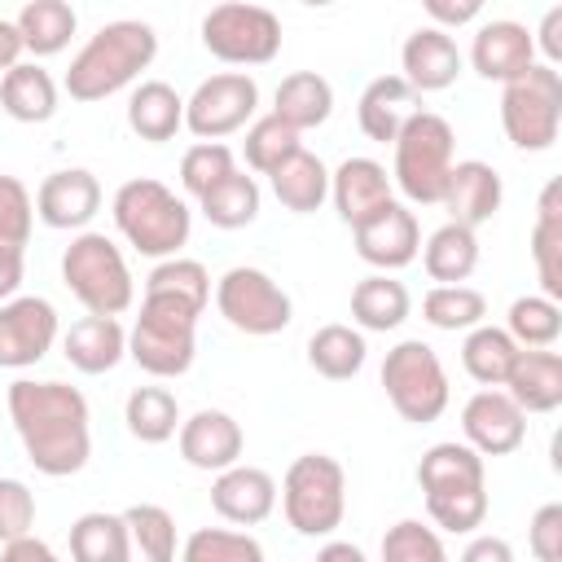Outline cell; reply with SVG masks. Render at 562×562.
I'll list each match as a JSON object with an SVG mask.
<instances>
[{"instance_id": "obj_11", "label": "cell", "mask_w": 562, "mask_h": 562, "mask_svg": "<svg viewBox=\"0 0 562 562\" xmlns=\"http://www.w3.org/2000/svg\"><path fill=\"white\" fill-rule=\"evenodd\" d=\"M202 48L228 66H268L281 53V18L255 0H220L202 18Z\"/></svg>"}, {"instance_id": "obj_36", "label": "cell", "mask_w": 562, "mask_h": 562, "mask_svg": "<svg viewBox=\"0 0 562 562\" xmlns=\"http://www.w3.org/2000/svg\"><path fill=\"white\" fill-rule=\"evenodd\" d=\"M22 31V44L31 57H53L70 44V35L79 31V18L70 9V0H26L22 13L13 18Z\"/></svg>"}, {"instance_id": "obj_20", "label": "cell", "mask_w": 562, "mask_h": 562, "mask_svg": "<svg viewBox=\"0 0 562 562\" xmlns=\"http://www.w3.org/2000/svg\"><path fill=\"white\" fill-rule=\"evenodd\" d=\"M536 61V40L522 22L514 18H496V22H483L474 31V44H470V66L474 75L492 79V83H509L518 79L527 66Z\"/></svg>"}, {"instance_id": "obj_22", "label": "cell", "mask_w": 562, "mask_h": 562, "mask_svg": "<svg viewBox=\"0 0 562 562\" xmlns=\"http://www.w3.org/2000/svg\"><path fill=\"white\" fill-rule=\"evenodd\" d=\"M501 198H505V184H501L496 167L483 162V158H461V162H452V171H448V184H443L439 206H443L457 224L479 228V224H487V220L501 211Z\"/></svg>"}, {"instance_id": "obj_41", "label": "cell", "mask_w": 562, "mask_h": 562, "mask_svg": "<svg viewBox=\"0 0 562 562\" xmlns=\"http://www.w3.org/2000/svg\"><path fill=\"white\" fill-rule=\"evenodd\" d=\"M505 329L518 347H553L562 334V307L549 294H522L509 303Z\"/></svg>"}, {"instance_id": "obj_14", "label": "cell", "mask_w": 562, "mask_h": 562, "mask_svg": "<svg viewBox=\"0 0 562 562\" xmlns=\"http://www.w3.org/2000/svg\"><path fill=\"white\" fill-rule=\"evenodd\" d=\"M57 307L40 294H13L0 303V369H31L57 342Z\"/></svg>"}, {"instance_id": "obj_50", "label": "cell", "mask_w": 562, "mask_h": 562, "mask_svg": "<svg viewBox=\"0 0 562 562\" xmlns=\"http://www.w3.org/2000/svg\"><path fill=\"white\" fill-rule=\"evenodd\" d=\"M527 544L540 562H562V505L549 501L531 514V527H527Z\"/></svg>"}, {"instance_id": "obj_21", "label": "cell", "mask_w": 562, "mask_h": 562, "mask_svg": "<svg viewBox=\"0 0 562 562\" xmlns=\"http://www.w3.org/2000/svg\"><path fill=\"white\" fill-rule=\"evenodd\" d=\"M400 70L417 92H443L465 70V57L443 26H417L400 48Z\"/></svg>"}, {"instance_id": "obj_10", "label": "cell", "mask_w": 562, "mask_h": 562, "mask_svg": "<svg viewBox=\"0 0 562 562\" xmlns=\"http://www.w3.org/2000/svg\"><path fill=\"white\" fill-rule=\"evenodd\" d=\"M382 386H386L391 408L404 422H413V426L439 422L443 408H448V395H452L448 391V373H443L435 347L422 342V338H404V342H395L386 351V360H382Z\"/></svg>"}, {"instance_id": "obj_32", "label": "cell", "mask_w": 562, "mask_h": 562, "mask_svg": "<svg viewBox=\"0 0 562 562\" xmlns=\"http://www.w3.org/2000/svg\"><path fill=\"white\" fill-rule=\"evenodd\" d=\"M413 312V299H408V285L395 281L391 272H373L364 281H356L351 290V321L369 334H386V329H400Z\"/></svg>"}, {"instance_id": "obj_3", "label": "cell", "mask_w": 562, "mask_h": 562, "mask_svg": "<svg viewBox=\"0 0 562 562\" xmlns=\"http://www.w3.org/2000/svg\"><path fill=\"white\" fill-rule=\"evenodd\" d=\"M417 483L426 492V514L439 531L470 536L487 518V474L483 457L461 439H443L422 452Z\"/></svg>"}, {"instance_id": "obj_12", "label": "cell", "mask_w": 562, "mask_h": 562, "mask_svg": "<svg viewBox=\"0 0 562 562\" xmlns=\"http://www.w3.org/2000/svg\"><path fill=\"white\" fill-rule=\"evenodd\" d=\"M215 307L237 334H250V338L281 334L294 321L290 294L263 268H250V263H237L215 281Z\"/></svg>"}, {"instance_id": "obj_18", "label": "cell", "mask_w": 562, "mask_h": 562, "mask_svg": "<svg viewBox=\"0 0 562 562\" xmlns=\"http://www.w3.org/2000/svg\"><path fill=\"white\" fill-rule=\"evenodd\" d=\"M211 509L233 527H255L277 509V479L259 465H224L211 483Z\"/></svg>"}, {"instance_id": "obj_19", "label": "cell", "mask_w": 562, "mask_h": 562, "mask_svg": "<svg viewBox=\"0 0 562 562\" xmlns=\"http://www.w3.org/2000/svg\"><path fill=\"white\" fill-rule=\"evenodd\" d=\"M176 443H180L184 465L215 474V470H224V465L241 461L246 435H241L237 417H228L224 408H198L193 417H184V422H180Z\"/></svg>"}, {"instance_id": "obj_17", "label": "cell", "mask_w": 562, "mask_h": 562, "mask_svg": "<svg viewBox=\"0 0 562 562\" xmlns=\"http://www.w3.org/2000/svg\"><path fill=\"white\" fill-rule=\"evenodd\" d=\"M97 211H101V180L88 167H61V171L44 176L35 189V215L48 228L79 233L92 224Z\"/></svg>"}, {"instance_id": "obj_13", "label": "cell", "mask_w": 562, "mask_h": 562, "mask_svg": "<svg viewBox=\"0 0 562 562\" xmlns=\"http://www.w3.org/2000/svg\"><path fill=\"white\" fill-rule=\"evenodd\" d=\"M259 110V83L246 70H220L193 88L184 101V127L198 140H224L241 132Z\"/></svg>"}, {"instance_id": "obj_35", "label": "cell", "mask_w": 562, "mask_h": 562, "mask_svg": "<svg viewBox=\"0 0 562 562\" xmlns=\"http://www.w3.org/2000/svg\"><path fill=\"white\" fill-rule=\"evenodd\" d=\"M70 558L79 562H127L132 558V536L123 514L88 509L70 522Z\"/></svg>"}, {"instance_id": "obj_38", "label": "cell", "mask_w": 562, "mask_h": 562, "mask_svg": "<svg viewBox=\"0 0 562 562\" xmlns=\"http://www.w3.org/2000/svg\"><path fill=\"white\" fill-rule=\"evenodd\" d=\"M259 202H263V193H259L255 176H246V171L233 167L224 180H215V184L198 198V211H202L206 224H215V228H246V224H255Z\"/></svg>"}, {"instance_id": "obj_48", "label": "cell", "mask_w": 562, "mask_h": 562, "mask_svg": "<svg viewBox=\"0 0 562 562\" xmlns=\"http://www.w3.org/2000/svg\"><path fill=\"white\" fill-rule=\"evenodd\" d=\"M35 228V198L18 176H0V241L26 246Z\"/></svg>"}, {"instance_id": "obj_57", "label": "cell", "mask_w": 562, "mask_h": 562, "mask_svg": "<svg viewBox=\"0 0 562 562\" xmlns=\"http://www.w3.org/2000/svg\"><path fill=\"white\" fill-rule=\"evenodd\" d=\"M321 562H364V553L347 540H334V544H321Z\"/></svg>"}, {"instance_id": "obj_6", "label": "cell", "mask_w": 562, "mask_h": 562, "mask_svg": "<svg viewBox=\"0 0 562 562\" xmlns=\"http://www.w3.org/2000/svg\"><path fill=\"white\" fill-rule=\"evenodd\" d=\"M198 307L171 299V294H140V316L127 329V356L149 378H180L193 369L198 356Z\"/></svg>"}, {"instance_id": "obj_51", "label": "cell", "mask_w": 562, "mask_h": 562, "mask_svg": "<svg viewBox=\"0 0 562 562\" xmlns=\"http://www.w3.org/2000/svg\"><path fill=\"white\" fill-rule=\"evenodd\" d=\"M483 4H487V0H422V9L430 13V26H443V31L470 26V22L483 13Z\"/></svg>"}, {"instance_id": "obj_9", "label": "cell", "mask_w": 562, "mask_h": 562, "mask_svg": "<svg viewBox=\"0 0 562 562\" xmlns=\"http://www.w3.org/2000/svg\"><path fill=\"white\" fill-rule=\"evenodd\" d=\"M501 127L514 149L540 154L562 127V79L549 61H531L518 79L501 83Z\"/></svg>"}, {"instance_id": "obj_2", "label": "cell", "mask_w": 562, "mask_h": 562, "mask_svg": "<svg viewBox=\"0 0 562 562\" xmlns=\"http://www.w3.org/2000/svg\"><path fill=\"white\" fill-rule=\"evenodd\" d=\"M158 57V31L140 18H119L105 22L75 57L70 70L61 79L70 101H105L114 92H123L132 79H140V70H149Z\"/></svg>"}, {"instance_id": "obj_52", "label": "cell", "mask_w": 562, "mask_h": 562, "mask_svg": "<svg viewBox=\"0 0 562 562\" xmlns=\"http://www.w3.org/2000/svg\"><path fill=\"white\" fill-rule=\"evenodd\" d=\"M0 558L4 562H53V549L44 540H35V531H22L0 544Z\"/></svg>"}, {"instance_id": "obj_29", "label": "cell", "mask_w": 562, "mask_h": 562, "mask_svg": "<svg viewBox=\"0 0 562 562\" xmlns=\"http://www.w3.org/2000/svg\"><path fill=\"white\" fill-rule=\"evenodd\" d=\"M127 127L140 140H154V145L171 140L184 127V97L162 79L136 83L132 97H127Z\"/></svg>"}, {"instance_id": "obj_58", "label": "cell", "mask_w": 562, "mask_h": 562, "mask_svg": "<svg viewBox=\"0 0 562 562\" xmlns=\"http://www.w3.org/2000/svg\"><path fill=\"white\" fill-rule=\"evenodd\" d=\"M299 4H307V9H329L334 0H299Z\"/></svg>"}, {"instance_id": "obj_56", "label": "cell", "mask_w": 562, "mask_h": 562, "mask_svg": "<svg viewBox=\"0 0 562 562\" xmlns=\"http://www.w3.org/2000/svg\"><path fill=\"white\" fill-rule=\"evenodd\" d=\"M22 53H26V44H22L18 22H4V18H0V75L13 70V66L22 61Z\"/></svg>"}, {"instance_id": "obj_24", "label": "cell", "mask_w": 562, "mask_h": 562, "mask_svg": "<svg viewBox=\"0 0 562 562\" xmlns=\"http://www.w3.org/2000/svg\"><path fill=\"white\" fill-rule=\"evenodd\" d=\"M61 356L70 360V369L79 373H110L123 356H127V329L119 325V316H101L88 312L79 316L66 334H61Z\"/></svg>"}, {"instance_id": "obj_33", "label": "cell", "mask_w": 562, "mask_h": 562, "mask_svg": "<svg viewBox=\"0 0 562 562\" xmlns=\"http://www.w3.org/2000/svg\"><path fill=\"white\" fill-rule=\"evenodd\" d=\"M417 255H422V268L435 285H452V281H465L479 268V237H474L470 224L448 220L426 237V246Z\"/></svg>"}, {"instance_id": "obj_27", "label": "cell", "mask_w": 562, "mask_h": 562, "mask_svg": "<svg viewBox=\"0 0 562 562\" xmlns=\"http://www.w3.org/2000/svg\"><path fill=\"white\" fill-rule=\"evenodd\" d=\"M531 259L540 277V294L562 299V184L549 180L536 202V224H531Z\"/></svg>"}, {"instance_id": "obj_55", "label": "cell", "mask_w": 562, "mask_h": 562, "mask_svg": "<svg viewBox=\"0 0 562 562\" xmlns=\"http://www.w3.org/2000/svg\"><path fill=\"white\" fill-rule=\"evenodd\" d=\"M465 562H509L514 558V549L501 540V536H479V540H470L465 544V553H461Z\"/></svg>"}, {"instance_id": "obj_44", "label": "cell", "mask_w": 562, "mask_h": 562, "mask_svg": "<svg viewBox=\"0 0 562 562\" xmlns=\"http://www.w3.org/2000/svg\"><path fill=\"white\" fill-rule=\"evenodd\" d=\"M123 522H127V536H132V553H140L149 562H171L176 558V518L162 505H149V501L127 505Z\"/></svg>"}, {"instance_id": "obj_15", "label": "cell", "mask_w": 562, "mask_h": 562, "mask_svg": "<svg viewBox=\"0 0 562 562\" xmlns=\"http://www.w3.org/2000/svg\"><path fill=\"white\" fill-rule=\"evenodd\" d=\"M356 237V255L378 268V272H400L417 259L422 250V224L404 202H382L373 215H364L360 224H351Z\"/></svg>"}, {"instance_id": "obj_49", "label": "cell", "mask_w": 562, "mask_h": 562, "mask_svg": "<svg viewBox=\"0 0 562 562\" xmlns=\"http://www.w3.org/2000/svg\"><path fill=\"white\" fill-rule=\"evenodd\" d=\"M35 531V492L22 479H0V544Z\"/></svg>"}, {"instance_id": "obj_43", "label": "cell", "mask_w": 562, "mask_h": 562, "mask_svg": "<svg viewBox=\"0 0 562 562\" xmlns=\"http://www.w3.org/2000/svg\"><path fill=\"white\" fill-rule=\"evenodd\" d=\"M145 290L154 294H171L198 312H206L211 303V272L198 263V259H184V255H167L154 263V272L145 277Z\"/></svg>"}, {"instance_id": "obj_42", "label": "cell", "mask_w": 562, "mask_h": 562, "mask_svg": "<svg viewBox=\"0 0 562 562\" xmlns=\"http://www.w3.org/2000/svg\"><path fill=\"white\" fill-rule=\"evenodd\" d=\"M303 132H294L285 119H277V114H259V119H250L246 123V140H241V149H246V167L250 171H259V176H268L272 167H281L294 149H303V140H299Z\"/></svg>"}, {"instance_id": "obj_5", "label": "cell", "mask_w": 562, "mask_h": 562, "mask_svg": "<svg viewBox=\"0 0 562 562\" xmlns=\"http://www.w3.org/2000/svg\"><path fill=\"white\" fill-rule=\"evenodd\" d=\"M395 162H391V184L413 202V206H439L448 171H452V154H457V136L452 123L435 110H413L404 119V127L391 140Z\"/></svg>"}, {"instance_id": "obj_54", "label": "cell", "mask_w": 562, "mask_h": 562, "mask_svg": "<svg viewBox=\"0 0 562 562\" xmlns=\"http://www.w3.org/2000/svg\"><path fill=\"white\" fill-rule=\"evenodd\" d=\"M18 285H22V246L0 241V303L13 299Z\"/></svg>"}, {"instance_id": "obj_4", "label": "cell", "mask_w": 562, "mask_h": 562, "mask_svg": "<svg viewBox=\"0 0 562 562\" xmlns=\"http://www.w3.org/2000/svg\"><path fill=\"white\" fill-rule=\"evenodd\" d=\"M110 211H114V228L123 233V241L145 259L180 255V246L193 233V211L184 206V198H176L162 180H149V176L123 180L114 189Z\"/></svg>"}, {"instance_id": "obj_40", "label": "cell", "mask_w": 562, "mask_h": 562, "mask_svg": "<svg viewBox=\"0 0 562 562\" xmlns=\"http://www.w3.org/2000/svg\"><path fill=\"white\" fill-rule=\"evenodd\" d=\"M422 321L435 325V329H448V334H465L470 325L487 321V299L483 290L465 285V281H452V285H430L426 299H422Z\"/></svg>"}, {"instance_id": "obj_37", "label": "cell", "mask_w": 562, "mask_h": 562, "mask_svg": "<svg viewBox=\"0 0 562 562\" xmlns=\"http://www.w3.org/2000/svg\"><path fill=\"white\" fill-rule=\"evenodd\" d=\"M514 356H518V342L509 338V329L487 325V321H479V325L465 329L461 364H465V373L479 386H505V373H509Z\"/></svg>"}, {"instance_id": "obj_30", "label": "cell", "mask_w": 562, "mask_h": 562, "mask_svg": "<svg viewBox=\"0 0 562 562\" xmlns=\"http://www.w3.org/2000/svg\"><path fill=\"white\" fill-rule=\"evenodd\" d=\"M268 184H272V198L294 211V215H312L321 211V202L329 198V167L307 154V149H294L281 167L268 171Z\"/></svg>"}, {"instance_id": "obj_47", "label": "cell", "mask_w": 562, "mask_h": 562, "mask_svg": "<svg viewBox=\"0 0 562 562\" xmlns=\"http://www.w3.org/2000/svg\"><path fill=\"white\" fill-rule=\"evenodd\" d=\"M233 167H237V162H233V149H228V145H220V140H198V145H189L184 158H180V184H184L189 198H202V193H206L215 180H224Z\"/></svg>"}, {"instance_id": "obj_31", "label": "cell", "mask_w": 562, "mask_h": 562, "mask_svg": "<svg viewBox=\"0 0 562 562\" xmlns=\"http://www.w3.org/2000/svg\"><path fill=\"white\" fill-rule=\"evenodd\" d=\"M272 114L285 119L294 132H312L334 114V83L316 70H294L277 83Z\"/></svg>"}, {"instance_id": "obj_53", "label": "cell", "mask_w": 562, "mask_h": 562, "mask_svg": "<svg viewBox=\"0 0 562 562\" xmlns=\"http://www.w3.org/2000/svg\"><path fill=\"white\" fill-rule=\"evenodd\" d=\"M531 40H536V48L544 53V61L558 66V57H562V9H549L544 22H540V31H536Z\"/></svg>"}, {"instance_id": "obj_25", "label": "cell", "mask_w": 562, "mask_h": 562, "mask_svg": "<svg viewBox=\"0 0 562 562\" xmlns=\"http://www.w3.org/2000/svg\"><path fill=\"white\" fill-rule=\"evenodd\" d=\"M505 391L522 413H553L562 404V356L549 347H518Z\"/></svg>"}, {"instance_id": "obj_46", "label": "cell", "mask_w": 562, "mask_h": 562, "mask_svg": "<svg viewBox=\"0 0 562 562\" xmlns=\"http://www.w3.org/2000/svg\"><path fill=\"white\" fill-rule=\"evenodd\" d=\"M448 549L439 540L435 527H426L422 518H400L386 536H382V562H443Z\"/></svg>"}, {"instance_id": "obj_26", "label": "cell", "mask_w": 562, "mask_h": 562, "mask_svg": "<svg viewBox=\"0 0 562 562\" xmlns=\"http://www.w3.org/2000/svg\"><path fill=\"white\" fill-rule=\"evenodd\" d=\"M417 97L422 92L404 75H378V79H369L364 92H360V105H356L360 132L369 140H378V145L395 140V132L404 127V119L417 110Z\"/></svg>"}, {"instance_id": "obj_45", "label": "cell", "mask_w": 562, "mask_h": 562, "mask_svg": "<svg viewBox=\"0 0 562 562\" xmlns=\"http://www.w3.org/2000/svg\"><path fill=\"white\" fill-rule=\"evenodd\" d=\"M180 553L184 562H263V544L233 527H198Z\"/></svg>"}, {"instance_id": "obj_7", "label": "cell", "mask_w": 562, "mask_h": 562, "mask_svg": "<svg viewBox=\"0 0 562 562\" xmlns=\"http://www.w3.org/2000/svg\"><path fill=\"white\" fill-rule=\"evenodd\" d=\"M61 281L83 303V312H101V316H123L136 299L123 250L92 228H79L61 250Z\"/></svg>"}, {"instance_id": "obj_39", "label": "cell", "mask_w": 562, "mask_h": 562, "mask_svg": "<svg viewBox=\"0 0 562 562\" xmlns=\"http://www.w3.org/2000/svg\"><path fill=\"white\" fill-rule=\"evenodd\" d=\"M123 422L140 443H167L180 430V404L167 386H136L123 404Z\"/></svg>"}, {"instance_id": "obj_16", "label": "cell", "mask_w": 562, "mask_h": 562, "mask_svg": "<svg viewBox=\"0 0 562 562\" xmlns=\"http://www.w3.org/2000/svg\"><path fill=\"white\" fill-rule=\"evenodd\" d=\"M461 435L479 457H509L527 439V413L505 386H483L461 408Z\"/></svg>"}, {"instance_id": "obj_28", "label": "cell", "mask_w": 562, "mask_h": 562, "mask_svg": "<svg viewBox=\"0 0 562 562\" xmlns=\"http://www.w3.org/2000/svg\"><path fill=\"white\" fill-rule=\"evenodd\" d=\"M0 105L13 123H48L57 114V83L40 61H18L0 75Z\"/></svg>"}, {"instance_id": "obj_1", "label": "cell", "mask_w": 562, "mask_h": 562, "mask_svg": "<svg viewBox=\"0 0 562 562\" xmlns=\"http://www.w3.org/2000/svg\"><path fill=\"white\" fill-rule=\"evenodd\" d=\"M9 422L26 448V461L48 479L79 474L92 457L88 400L66 382L18 378L9 386Z\"/></svg>"}, {"instance_id": "obj_8", "label": "cell", "mask_w": 562, "mask_h": 562, "mask_svg": "<svg viewBox=\"0 0 562 562\" xmlns=\"http://www.w3.org/2000/svg\"><path fill=\"white\" fill-rule=\"evenodd\" d=\"M277 496H281L285 522L299 536L316 540V536L338 531V522L347 514V474L329 452H303L290 461Z\"/></svg>"}, {"instance_id": "obj_23", "label": "cell", "mask_w": 562, "mask_h": 562, "mask_svg": "<svg viewBox=\"0 0 562 562\" xmlns=\"http://www.w3.org/2000/svg\"><path fill=\"white\" fill-rule=\"evenodd\" d=\"M391 176L378 158H342L334 171H329V202L338 211L342 224H360L364 215H373L382 202H391Z\"/></svg>"}, {"instance_id": "obj_34", "label": "cell", "mask_w": 562, "mask_h": 562, "mask_svg": "<svg viewBox=\"0 0 562 562\" xmlns=\"http://www.w3.org/2000/svg\"><path fill=\"white\" fill-rule=\"evenodd\" d=\"M364 356H369V347H364V329H351V325H321L312 338H307V364L321 373V378H329V382H347V378H356L360 369H364Z\"/></svg>"}]
</instances>
